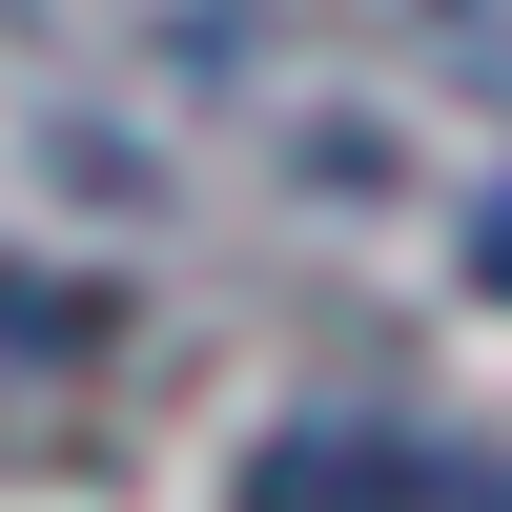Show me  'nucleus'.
<instances>
[{
	"mask_svg": "<svg viewBox=\"0 0 512 512\" xmlns=\"http://www.w3.org/2000/svg\"><path fill=\"white\" fill-rule=\"evenodd\" d=\"M267 492H390V512H512V451H431V431H287Z\"/></svg>",
	"mask_w": 512,
	"mask_h": 512,
	"instance_id": "obj_1",
	"label": "nucleus"
},
{
	"mask_svg": "<svg viewBox=\"0 0 512 512\" xmlns=\"http://www.w3.org/2000/svg\"><path fill=\"white\" fill-rule=\"evenodd\" d=\"M472 287H492V308H512V185H492V226H472Z\"/></svg>",
	"mask_w": 512,
	"mask_h": 512,
	"instance_id": "obj_2",
	"label": "nucleus"
}]
</instances>
